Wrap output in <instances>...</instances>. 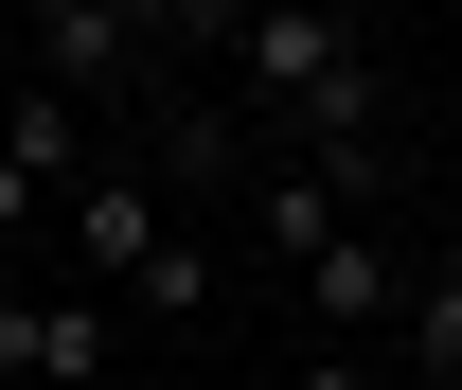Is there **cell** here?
I'll use <instances>...</instances> for the list:
<instances>
[{
  "label": "cell",
  "instance_id": "8fae6325",
  "mask_svg": "<svg viewBox=\"0 0 462 390\" xmlns=\"http://www.w3.org/2000/svg\"><path fill=\"white\" fill-rule=\"evenodd\" d=\"M18 213H36V177H18V160H0V231H18Z\"/></svg>",
  "mask_w": 462,
  "mask_h": 390
},
{
  "label": "cell",
  "instance_id": "9c48e42d",
  "mask_svg": "<svg viewBox=\"0 0 462 390\" xmlns=\"http://www.w3.org/2000/svg\"><path fill=\"white\" fill-rule=\"evenodd\" d=\"M196 302H214V249H196V231H178L161 267H143V320H196Z\"/></svg>",
  "mask_w": 462,
  "mask_h": 390
},
{
  "label": "cell",
  "instance_id": "30bf717a",
  "mask_svg": "<svg viewBox=\"0 0 462 390\" xmlns=\"http://www.w3.org/2000/svg\"><path fill=\"white\" fill-rule=\"evenodd\" d=\"M285 390H374V355H356V337H320V355H302Z\"/></svg>",
  "mask_w": 462,
  "mask_h": 390
},
{
  "label": "cell",
  "instance_id": "ba28073f",
  "mask_svg": "<svg viewBox=\"0 0 462 390\" xmlns=\"http://www.w3.org/2000/svg\"><path fill=\"white\" fill-rule=\"evenodd\" d=\"M409 373L462 390V267H445V284H409Z\"/></svg>",
  "mask_w": 462,
  "mask_h": 390
},
{
  "label": "cell",
  "instance_id": "5b68a950",
  "mask_svg": "<svg viewBox=\"0 0 462 390\" xmlns=\"http://www.w3.org/2000/svg\"><path fill=\"white\" fill-rule=\"evenodd\" d=\"M71 249H89V267H107V284H143V267H161V249H178V231H161V195H143V177H89V195H71Z\"/></svg>",
  "mask_w": 462,
  "mask_h": 390
},
{
  "label": "cell",
  "instance_id": "52a82bcc",
  "mask_svg": "<svg viewBox=\"0 0 462 390\" xmlns=\"http://www.w3.org/2000/svg\"><path fill=\"white\" fill-rule=\"evenodd\" d=\"M249 231H267V267H320V249H338V177H267V195H249Z\"/></svg>",
  "mask_w": 462,
  "mask_h": 390
},
{
  "label": "cell",
  "instance_id": "8992f818",
  "mask_svg": "<svg viewBox=\"0 0 462 390\" xmlns=\"http://www.w3.org/2000/svg\"><path fill=\"white\" fill-rule=\"evenodd\" d=\"M0 160H18V177H71V195L107 177V160H89V107H71V89H18V107H0Z\"/></svg>",
  "mask_w": 462,
  "mask_h": 390
},
{
  "label": "cell",
  "instance_id": "7a4b0ae2",
  "mask_svg": "<svg viewBox=\"0 0 462 390\" xmlns=\"http://www.w3.org/2000/svg\"><path fill=\"white\" fill-rule=\"evenodd\" d=\"M18 54H36V89L107 107V89H143V18H107V0H36V18H18Z\"/></svg>",
  "mask_w": 462,
  "mask_h": 390
},
{
  "label": "cell",
  "instance_id": "277c9868",
  "mask_svg": "<svg viewBox=\"0 0 462 390\" xmlns=\"http://www.w3.org/2000/svg\"><path fill=\"white\" fill-rule=\"evenodd\" d=\"M302 320H320V337H374V320H409V267L374 249V231H338V249L302 267Z\"/></svg>",
  "mask_w": 462,
  "mask_h": 390
},
{
  "label": "cell",
  "instance_id": "3957f363",
  "mask_svg": "<svg viewBox=\"0 0 462 390\" xmlns=\"http://www.w3.org/2000/svg\"><path fill=\"white\" fill-rule=\"evenodd\" d=\"M0 373L18 390H89L107 373V302H0Z\"/></svg>",
  "mask_w": 462,
  "mask_h": 390
},
{
  "label": "cell",
  "instance_id": "6da1fadb",
  "mask_svg": "<svg viewBox=\"0 0 462 390\" xmlns=\"http://www.w3.org/2000/svg\"><path fill=\"white\" fill-rule=\"evenodd\" d=\"M231 54H249V89H267V107H320V89H338V71L356 54H374V36H356V18H338V0H267V18H249V36H231Z\"/></svg>",
  "mask_w": 462,
  "mask_h": 390
}]
</instances>
